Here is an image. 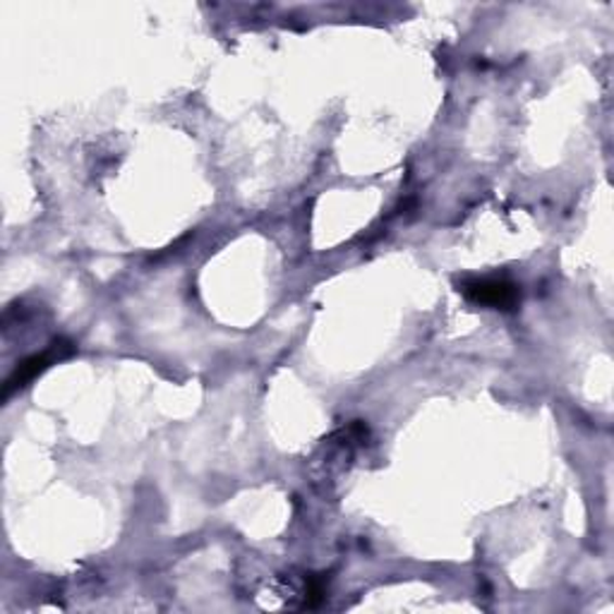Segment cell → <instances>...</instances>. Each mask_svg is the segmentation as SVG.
Listing matches in <instances>:
<instances>
[{
    "label": "cell",
    "instance_id": "cell-1",
    "mask_svg": "<svg viewBox=\"0 0 614 614\" xmlns=\"http://www.w3.org/2000/svg\"><path fill=\"white\" fill-rule=\"evenodd\" d=\"M461 293L471 303L495 307V310H516L521 300L519 286L507 279H465Z\"/></svg>",
    "mask_w": 614,
    "mask_h": 614
},
{
    "label": "cell",
    "instance_id": "cell-2",
    "mask_svg": "<svg viewBox=\"0 0 614 614\" xmlns=\"http://www.w3.org/2000/svg\"><path fill=\"white\" fill-rule=\"evenodd\" d=\"M75 354V346L71 344L67 338H59V341H53L51 348L47 350V354H34L29 358H25L22 362H17V368L13 370V374H10L8 382H5V389H3V396L8 399L10 394L17 392V389H25V386L29 382H34L39 378V374L47 370L53 360H63L67 356H73Z\"/></svg>",
    "mask_w": 614,
    "mask_h": 614
}]
</instances>
